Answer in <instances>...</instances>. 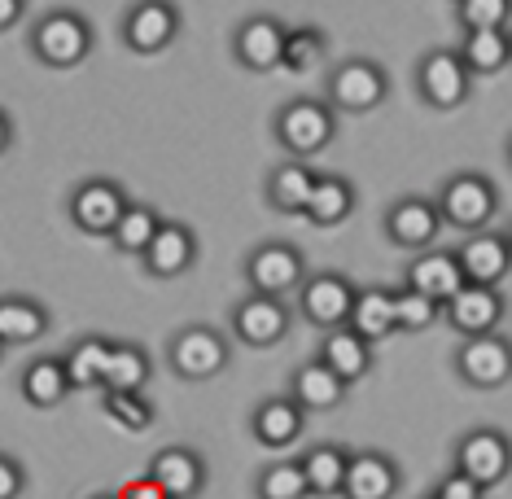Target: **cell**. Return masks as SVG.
Instances as JSON below:
<instances>
[{
    "instance_id": "9a60e30c",
    "label": "cell",
    "mask_w": 512,
    "mask_h": 499,
    "mask_svg": "<svg viewBox=\"0 0 512 499\" xmlns=\"http://www.w3.org/2000/svg\"><path fill=\"white\" fill-rule=\"evenodd\" d=\"M180 27H184V14L171 0H141V5H132L123 14V44L132 53H141V57H154L162 49H171L180 36Z\"/></svg>"
},
{
    "instance_id": "44dd1931",
    "label": "cell",
    "mask_w": 512,
    "mask_h": 499,
    "mask_svg": "<svg viewBox=\"0 0 512 499\" xmlns=\"http://www.w3.org/2000/svg\"><path fill=\"white\" fill-rule=\"evenodd\" d=\"M316 184H320V171L311 167V162H276L272 176H267V206H272L276 215H307L311 197H316Z\"/></svg>"
},
{
    "instance_id": "5b68a950",
    "label": "cell",
    "mask_w": 512,
    "mask_h": 499,
    "mask_svg": "<svg viewBox=\"0 0 512 499\" xmlns=\"http://www.w3.org/2000/svg\"><path fill=\"white\" fill-rule=\"evenodd\" d=\"M232 364V342L215 324H184L167 342V368L180 381H215Z\"/></svg>"
},
{
    "instance_id": "8d00e7d4",
    "label": "cell",
    "mask_w": 512,
    "mask_h": 499,
    "mask_svg": "<svg viewBox=\"0 0 512 499\" xmlns=\"http://www.w3.org/2000/svg\"><path fill=\"white\" fill-rule=\"evenodd\" d=\"M101 412H106V421L127 429V434L154 429V421H158V408L149 394H106V399H101Z\"/></svg>"
},
{
    "instance_id": "7c38bea8",
    "label": "cell",
    "mask_w": 512,
    "mask_h": 499,
    "mask_svg": "<svg viewBox=\"0 0 512 499\" xmlns=\"http://www.w3.org/2000/svg\"><path fill=\"white\" fill-rule=\"evenodd\" d=\"M285 44H289V27L276 14H250L232 31V57L250 75L285 71Z\"/></svg>"
},
{
    "instance_id": "7a4b0ae2",
    "label": "cell",
    "mask_w": 512,
    "mask_h": 499,
    "mask_svg": "<svg viewBox=\"0 0 512 499\" xmlns=\"http://www.w3.org/2000/svg\"><path fill=\"white\" fill-rule=\"evenodd\" d=\"M92 22L79 14L71 5H57V9H44V14L31 22V53L36 62L53 66V71H75L92 57Z\"/></svg>"
},
{
    "instance_id": "836d02e7",
    "label": "cell",
    "mask_w": 512,
    "mask_h": 499,
    "mask_svg": "<svg viewBox=\"0 0 512 499\" xmlns=\"http://www.w3.org/2000/svg\"><path fill=\"white\" fill-rule=\"evenodd\" d=\"M162 224H167V219H162L149 202H132V206H127V215H123V224L114 228L110 241H114V250H119V254L145 259L149 246H154V237L162 232Z\"/></svg>"
},
{
    "instance_id": "3957f363",
    "label": "cell",
    "mask_w": 512,
    "mask_h": 499,
    "mask_svg": "<svg viewBox=\"0 0 512 499\" xmlns=\"http://www.w3.org/2000/svg\"><path fill=\"white\" fill-rule=\"evenodd\" d=\"M438 211L442 224L456 228L460 237H473V232H486L499 215V189L491 176L482 171H456L438 184Z\"/></svg>"
},
{
    "instance_id": "1f68e13d",
    "label": "cell",
    "mask_w": 512,
    "mask_h": 499,
    "mask_svg": "<svg viewBox=\"0 0 512 499\" xmlns=\"http://www.w3.org/2000/svg\"><path fill=\"white\" fill-rule=\"evenodd\" d=\"M154 381V364H149L141 342H114V359L106 373V390L101 394H145Z\"/></svg>"
},
{
    "instance_id": "6da1fadb",
    "label": "cell",
    "mask_w": 512,
    "mask_h": 499,
    "mask_svg": "<svg viewBox=\"0 0 512 499\" xmlns=\"http://www.w3.org/2000/svg\"><path fill=\"white\" fill-rule=\"evenodd\" d=\"M272 136L285 158L311 162L337 141V110L324 97H289L272 119Z\"/></svg>"
},
{
    "instance_id": "4316f807",
    "label": "cell",
    "mask_w": 512,
    "mask_h": 499,
    "mask_svg": "<svg viewBox=\"0 0 512 499\" xmlns=\"http://www.w3.org/2000/svg\"><path fill=\"white\" fill-rule=\"evenodd\" d=\"M49 307L27 294H5L0 298V342L5 346H31L49 333Z\"/></svg>"
},
{
    "instance_id": "d6986e66",
    "label": "cell",
    "mask_w": 512,
    "mask_h": 499,
    "mask_svg": "<svg viewBox=\"0 0 512 499\" xmlns=\"http://www.w3.org/2000/svg\"><path fill=\"white\" fill-rule=\"evenodd\" d=\"M307 429V412L294 403V394H272V399H259L250 412V434L254 443L267 451H285L294 447Z\"/></svg>"
},
{
    "instance_id": "d6a6232c",
    "label": "cell",
    "mask_w": 512,
    "mask_h": 499,
    "mask_svg": "<svg viewBox=\"0 0 512 499\" xmlns=\"http://www.w3.org/2000/svg\"><path fill=\"white\" fill-rule=\"evenodd\" d=\"M460 57L473 75H499L512 66V36L508 31H464Z\"/></svg>"
},
{
    "instance_id": "f35d334b",
    "label": "cell",
    "mask_w": 512,
    "mask_h": 499,
    "mask_svg": "<svg viewBox=\"0 0 512 499\" xmlns=\"http://www.w3.org/2000/svg\"><path fill=\"white\" fill-rule=\"evenodd\" d=\"M456 18L464 31H504L512 0H456Z\"/></svg>"
},
{
    "instance_id": "b9f144b4",
    "label": "cell",
    "mask_w": 512,
    "mask_h": 499,
    "mask_svg": "<svg viewBox=\"0 0 512 499\" xmlns=\"http://www.w3.org/2000/svg\"><path fill=\"white\" fill-rule=\"evenodd\" d=\"M114 495H119V499H171L154 478H149V473H141V478H127Z\"/></svg>"
},
{
    "instance_id": "f6af8a7d",
    "label": "cell",
    "mask_w": 512,
    "mask_h": 499,
    "mask_svg": "<svg viewBox=\"0 0 512 499\" xmlns=\"http://www.w3.org/2000/svg\"><path fill=\"white\" fill-rule=\"evenodd\" d=\"M508 167H512V136H508Z\"/></svg>"
},
{
    "instance_id": "7bdbcfd3",
    "label": "cell",
    "mask_w": 512,
    "mask_h": 499,
    "mask_svg": "<svg viewBox=\"0 0 512 499\" xmlns=\"http://www.w3.org/2000/svg\"><path fill=\"white\" fill-rule=\"evenodd\" d=\"M22 14H27V0H0V31L18 27Z\"/></svg>"
},
{
    "instance_id": "9c48e42d",
    "label": "cell",
    "mask_w": 512,
    "mask_h": 499,
    "mask_svg": "<svg viewBox=\"0 0 512 499\" xmlns=\"http://www.w3.org/2000/svg\"><path fill=\"white\" fill-rule=\"evenodd\" d=\"M416 92L429 110H460L473 97V71L464 66L460 49H429L416 62Z\"/></svg>"
},
{
    "instance_id": "5bb4252c",
    "label": "cell",
    "mask_w": 512,
    "mask_h": 499,
    "mask_svg": "<svg viewBox=\"0 0 512 499\" xmlns=\"http://www.w3.org/2000/svg\"><path fill=\"white\" fill-rule=\"evenodd\" d=\"M464 386L473 390H504L512 381V342L504 333H486V338H464L451 355Z\"/></svg>"
},
{
    "instance_id": "30bf717a",
    "label": "cell",
    "mask_w": 512,
    "mask_h": 499,
    "mask_svg": "<svg viewBox=\"0 0 512 499\" xmlns=\"http://www.w3.org/2000/svg\"><path fill=\"white\" fill-rule=\"evenodd\" d=\"M355 298H359V289L346 281L342 272H316V276H307V285L298 289L294 307H298V320H307L311 329L337 333V329L351 324Z\"/></svg>"
},
{
    "instance_id": "7402d4cb",
    "label": "cell",
    "mask_w": 512,
    "mask_h": 499,
    "mask_svg": "<svg viewBox=\"0 0 512 499\" xmlns=\"http://www.w3.org/2000/svg\"><path fill=\"white\" fill-rule=\"evenodd\" d=\"M193 263H197V232L189 224H180V219H167L145 254V272L158 276V281H176Z\"/></svg>"
},
{
    "instance_id": "ac0fdd59",
    "label": "cell",
    "mask_w": 512,
    "mask_h": 499,
    "mask_svg": "<svg viewBox=\"0 0 512 499\" xmlns=\"http://www.w3.org/2000/svg\"><path fill=\"white\" fill-rule=\"evenodd\" d=\"M403 285L416 289V294H425V298H434L438 307H447L469 281H464V268H460L456 250H425V254H416V259L407 263Z\"/></svg>"
},
{
    "instance_id": "52a82bcc",
    "label": "cell",
    "mask_w": 512,
    "mask_h": 499,
    "mask_svg": "<svg viewBox=\"0 0 512 499\" xmlns=\"http://www.w3.org/2000/svg\"><path fill=\"white\" fill-rule=\"evenodd\" d=\"M390 97V79L372 57H346L324 79V101L337 114H372Z\"/></svg>"
},
{
    "instance_id": "277c9868",
    "label": "cell",
    "mask_w": 512,
    "mask_h": 499,
    "mask_svg": "<svg viewBox=\"0 0 512 499\" xmlns=\"http://www.w3.org/2000/svg\"><path fill=\"white\" fill-rule=\"evenodd\" d=\"M246 276L250 294L263 298H298V289L307 285V254H302L294 241H263L246 254Z\"/></svg>"
},
{
    "instance_id": "ba28073f",
    "label": "cell",
    "mask_w": 512,
    "mask_h": 499,
    "mask_svg": "<svg viewBox=\"0 0 512 499\" xmlns=\"http://www.w3.org/2000/svg\"><path fill=\"white\" fill-rule=\"evenodd\" d=\"M127 206L132 197L119 180H106V176H92L84 184H75L71 197H66V215L71 224L84 232V237H114V228L123 224Z\"/></svg>"
},
{
    "instance_id": "bcb514c9",
    "label": "cell",
    "mask_w": 512,
    "mask_h": 499,
    "mask_svg": "<svg viewBox=\"0 0 512 499\" xmlns=\"http://www.w3.org/2000/svg\"><path fill=\"white\" fill-rule=\"evenodd\" d=\"M504 232H508V246H512V224H508V228H504Z\"/></svg>"
},
{
    "instance_id": "4fadbf2b",
    "label": "cell",
    "mask_w": 512,
    "mask_h": 499,
    "mask_svg": "<svg viewBox=\"0 0 512 499\" xmlns=\"http://www.w3.org/2000/svg\"><path fill=\"white\" fill-rule=\"evenodd\" d=\"M386 237L394 241L399 250H412V254H425L434 250L438 232L447 228L442 224V211H438V197H425V193H403L386 206V219H381Z\"/></svg>"
},
{
    "instance_id": "603a6c76",
    "label": "cell",
    "mask_w": 512,
    "mask_h": 499,
    "mask_svg": "<svg viewBox=\"0 0 512 499\" xmlns=\"http://www.w3.org/2000/svg\"><path fill=\"white\" fill-rule=\"evenodd\" d=\"M399 486H403V473L386 451H355L342 499H394Z\"/></svg>"
},
{
    "instance_id": "484cf974",
    "label": "cell",
    "mask_w": 512,
    "mask_h": 499,
    "mask_svg": "<svg viewBox=\"0 0 512 499\" xmlns=\"http://www.w3.org/2000/svg\"><path fill=\"white\" fill-rule=\"evenodd\" d=\"M351 456L342 443H316L302 451V473L311 482V495L316 499H342V486H346V473H351Z\"/></svg>"
},
{
    "instance_id": "ffe728a7",
    "label": "cell",
    "mask_w": 512,
    "mask_h": 499,
    "mask_svg": "<svg viewBox=\"0 0 512 499\" xmlns=\"http://www.w3.org/2000/svg\"><path fill=\"white\" fill-rule=\"evenodd\" d=\"M145 473H149V478H154L171 499H197V495L206 491V460L197 456L193 447H180V443L162 447L158 456L149 460Z\"/></svg>"
},
{
    "instance_id": "d590c367",
    "label": "cell",
    "mask_w": 512,
    "mask_h": 499,
    "mask_svg": "<svg viewBox=\"0 0 512 499\" xmlns=\"http://www.w3.org/2000/svg\"><path fill=\"white\" fill-rule=\"evenodd\" d=\"M329 57V36L320 27H289V44H285V71L289 75H311L316 66H324Z\"/></svg>"
},
{
    "instance_id": "74e56055",
    "label": "cell",
    "mask_w": 512,
    "mask_h": 499,
    "mask_svg": "<svg viewBox=\"0 0 512 499\" xmlns=\"http://www.w3.org/2000/svg\"><path fill=\"white\" fill-rule=\"evenodd\" d=\"M442 311L447 307H438L434 298H425V294H416V289H394V316H399V333H425L429 324H438L442 320Z\"/></svg>"
},
{
    "instance_id": "e0dca14e",
    "label": "cell",
    "mask_w": 512,
    "mask_h": 499,
    "mask_svg": "<svg viewBox=\"0 0 512 499\" xmlns=\"http://www.w3.org/2000/svg\"><path fill=\"white\" fill-rule=\"evenodd\" d=\"M508 316V298L499 289H477V285H464L456 298L447 303L442 320L464 338H486V333H499V324Z\"/></svg>"
},
{
    "instance_id": "ee69618b",
    "label": "cell",
    "mask_w": 512,
    "mask_h": 499,
    "mask_svg": "<svg viewBox=\"0 0 512 499\" xmlns=\"http://www.w3.org/2000/svg\"><path fill=\"white\" fill-rule=\"evenodd\" d=\"M88 499H119V495H114V491H97V495H88Z\"/></svg>"
},
{
    "instance_id": "ab89813d",
    "label": "cell",
    "mask_w": 512,
    "mask_h": 499,
    "mask_svg": "<svg viewBox=\"0 0 512 499\" xmlns=\"http://www.w3.org/2000/svg\"><path fill=\"white\" fill-rule=\"evenodd\" d=\"M425 499H486V491H482L477 482L464 478V473L451 469L447 478H438V482H434V491H429Z\"/></svg>"
},
{
    "instance_id": "d4e9b609",
    "label": "cell",
    "mask_w": 512,
    "mask_h": 499,
    "mask_svg": "<svg viewBox=\"0 0 512 499\" xmlns=\"http://www.w3.org/2000/svg\"><path fill=\"white\" fill-rule=\"evenodd\" d=\"M75 386H71V373H66V359L62 355H40L22 368L18 377V394L31 403V408H57Z\"/></svg>"
},
{
    "instance_id": "8992f818",
    "label": "cell",
    "mask_w": 512,
    "mask_h": 499,
    "mask_svg": "<svg viewBox=\"0 0 512 499\" xmlns=\"http://www.w3.org/2000/svg\"><path fill=\"white\" fill-rule=\"evenodd\" d=\"M451 469L477 482L482 491H495L499 482L512 478V438L495 425L464 429L456 438V451H451Z\"/></svg>"
},
{
    "instance_id": "cb8c5ba5",
    "label": "cell",
    "mask_w": 512,
    "mask_h": 499,
    "mask_svg": "<svg viewBox=\"0 0 512 499\" xmlns=\"http://www.w3.org/2000/svg\"><path fill=\"white\" fill-rule=\"evenodd\" d=\"M346 381L333 373V368H324L320 359H307V364H298L294 373H289V394H294V403L302 412H333L346 403Z\"/></svg>"
},
{
    "instance_id": "83f0119b",
    "label": "cell",
    "mask_w": 512,
    "mask_h": 499,
    "mask_svg": "<svg viewBox=\"0 0 512 499\" xmlns=\"http://www.w3.org/2000/svg\"><path fill=\"white\" fill-rule=\"evenodd\" d=\"M316 359L324 368H333L346 386H355V381H364L372 373V342H364L355 329H337V333H324Z\"/></svg>"
},
{
    "instance_id": "f1b7e54d",
    "label": "cell",
    "mask_w": 512,
    "mask_h": 499,
    "mask_svg": "<svg viewBox=\"0 0 512 499\" xmlns=\"http://www.w3.org/2000/svg\"><path fill=\"white\" fill-rule=\"evenodd\" d=\"M66 359V373H71L75 390H106V373L114 359V338H101V333H84V338L71 342Z\"/></svg>"
},
{
    "instance_id": "8fae6325",
    "label": "cell",
    "mask_w": 512,
    "mask_h": 499,
    "mask_svg": "<svg viewBox=\"0 0 512 499\" xmlns=\"http://www.w3.org/2000/svg\"><path fill=\"white\" fill-rule=\"evenodd\" d=\"M298 320V307H289V298H263V294H250L232 307V338L246 342L250 351H272L289 338Z\"/></svg>"
},
{
    "instance_id": "e575fe53",
    "label": "cell",
    "mask_w": 512,
    "mask_h": 499,
    "mask_svg": "<svg viewBox=\"0 0 512 499\" xmlns=\"http://www.w3.org/2000/svg\"><path fill=\"white\" fill-rule=\"evenodd\" d=\"M254 499H311V482L302 473V460H276L259 469Z\"/></svg>"
},
{
    "instance_id": "60d3db41",
    "label": "cell",
    "mask_w": 512,
    "mask_h": 499,
    "mask_svg": "<svg viewBox=\"0 0 512 499\" xmlns=\"http://www.w3.org/2000/svg\"><path fill=\"white\" fill-rule=\"evenodd\" d=\"M22 491H27V469L5 451L0 456V499H22Z\"/></svg>"
},
{
    "instance_id": "4dcf8cb0",
    "label": "cell",
    "mask_w": 512,
    "mask_h": 499,
    "mask_svg": "<svg viewBox=\"0 0 512 499\" xmlns=\"http://www.w3.org/2000/svg\"><path fill=\"white\" fill-rule=\"evenodd\" d=\"M355 184L346 180V176H320L316 184V197H311V206H307V224H316V228H337V224H346V219L355 215Z\"/></svg>"
},
{
    "instance_id": "f546056e",
    "label": "cell",
    "mask_w": 512,
    "mask_h": 499,
    "mask_svg": "<svg viewBox=\"0 0 512 499\" xmlns=\"http://www.w3.org/2000/svg\"><path fill=\"white\" fill-rule=\"evenodd\" d=\"M346 329H355L364 342H386L399 333V316H394V289H381V285H368L359 289L355 298V311H351V324Z\"/></svg>"
},
{
    "instance_id": "2e32d148",
    "label": "cell",
    "mask_w": 512,
    "mask_h": 499,
    "mask_svg": "<svg viewBox=\"0 0 512 499\" xmlns=\"http://www.w3.org/2000/svg\"><path fill=\"white\" fill-rule=\"evenodd\" d=\"M456 259L464 268V281L477 285V289H499L512 272V246H508V232L499 228H486V232H473L456 246Z\"/></svg>"
}]
</instances>
